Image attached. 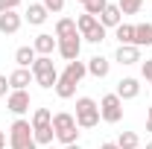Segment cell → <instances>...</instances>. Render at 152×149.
<instances>
[{
  "label": "cell",
  "mask_w": 152,
  "mask_h": 149,
  "mask_svg": "<svg viewBox=\"0 0 152 149\" xmlns=\"http://www.w3.org/2000/svg\"><path fill=\"white\" fill-rule=\"evenodd\" d=\"M53 131H56V140L61 146H70L79 143V126H76V117L67 111H56L53 114Z\"/></svg>",
  "instance_id": "obj_1"
},
{
  "label": "cell",
  "mask_w": 152,
  "mask_h": 149,
  "mask_svg": "<svg viewBox=\"0 0 152 149\" xmlns=\"http://www.w3.org/2000/svg\"><path fill=\"white\" fill-rule=\"evenodd\" d=\"M9 149H38L35 137H32V123L18 117L9 126Z\"/></svg>",
  "instance_id": "obj_2"
},
{
  "label": "cell",
  "mask_w": 152,
  "mask_h": 149,
  "mask_svg": "<svg viewBox=\"0 0 152 149\" xmlns=\"http://www.w3.org/2000/svg\"><path fill=\"white\" fill-rule=\"evenodd\" d=\"M76 126L79 129H96L99 126V102L91 96H79L76 99Z\"/></svg>",
  "instance_id": "obj_3"
},
{
  "label": "cell",
  "mask_w": 152,
  "mask_h": 149,
  "mask_svg": "<svg viewBox=\"0 0 152 149\" xmlns=\"http://www.w3.org/2000/svg\"><path fill=\"white\" fill-rule=\"evenodd\" d=\"M29 70H32L35 85H41L44 91L56 88V82H58V70H56V64H53V58H50V56H38V58H35V64H32Z\"/></svg>",
  "instance_id": "obj_4"
},
{
  "label": "cell",
  "mask_w": 152,
  "mask_h": 149,
  "mask_svg": "<svg viewBox=\"0 0 152 149\" xmlns=\"http://www.w3.org/2000/svg\"><path fill=\"white\" fill-rule=\"evenodd\" d=\"M99 120L102 123H120L123 120V99L117 93H105L99 99Z\"/></svg>",
  "instance_id": "obj_5"
},
{
  "label": "cell",
  "mask_w": 152,
  "mask_h": 149,
  "mask_svg": "<svg viewBox=\"0 0 152 149\" xmlns=\"http://www.w3.org/2000/svg\"><path fill=\"white\" fill-rule=\"evenodd\" d=\"M6 108L15 114V117H23V114L29 111V91H9Z\"/></svg>",
  "instance_id": "obj_6"
},
{
  "label": "cell",
  "mask_w": 152,
  "mask_h": 149,
  "mask_svg": "<svg viewBox=\"0 0 152 149\" xmlns=\"http://www.w3.org/2000/svg\"><path fill=\"white\" fill-rule=\"evenodd\" d=\"M56 53L64 61H76L79 58V53H82V35H76V38H64V41H58V47H56Z\"/></svg>",
  "instance_id": "obj_7"
},
{
  "label": "cell",
  "mask_w": 152,
  "mask_h": 149,
  "mask_svg": "<svg viewBox=\"0 0 152 149\" xmlns=\"http://www.w3.org/2000/svg\"><path fill=\"white\" fill-rule=\"evenodd\" d=\"M114 61H117V64H123V67L137 64V61H140V47H134V44H120V47H117V53H114Z\"/></svg>",
  "instance_id": "obj_8"
},
{
  "label": "cell",
  "mask_w": 152,
  "mask_h": 149,
  "mask_svg": "<svg viewBox=\"0 0 152 149\" xmlns=\"http://www.w3.org/2000/svg\"><path fill=\"white\" fill-rule=\"evenodd\" d=\"M114 93H117L123 102H126V99H134V96L140 93V82H137L134 76H123V79L117 82V91Z\"/></svg>",
  "instance_id": "obj_9"
},
{
  "label": "cell",
  "mask_w": 152,
  "mask_h": 149,
  "mask_svg": "<svg viewBox=\"0 0 152 149\" xmlns=\"http://www.w3.org/2000/svg\"><path fill=\"white\" fill-rule=\"evenodd\" d=\"M58 76H61V79H67L70 85H79V82L88 76V64H85V61H79V58H76V61H67L64 73H58Z\"/></svg>",
  "instance_id": "obj_10"
},
{
  "label": "cell",
  "mask_w": 152,
  "mask_h": 149,
  "mask_svg": "<svg viewBox=\"0 0 152 149\" xmlns=\"http://www.w3.org/2000/svg\"><path fill=\"white\" fill-rule=\"evenodd\" d=\"M47 18H50V12H47V6H44L41 0H38V3H29V6H26V12H23V20H26V23H32V26H41Z\"/></svg>",
  "instance_id": "obj_11"
},
{
  "label": "cell",
  "mask_w": 152,
  "mask_h": 149,
  "mask_svg": "<svg viewBox=\"0 0 152 149\" xmlns=\"http://www.w3.org/2000/svg\"><path fill=\"white\" fill-rule=\"evenodd\" d=\"M56 47H58V38L50 35V32H41V35H35V41H32V50H35L38 56H53Z\"/></svg>",
  "instance_id": "obj_12"
},
{
  "label": "cell",
  "mask_w": 152,
  "mask_h": 149,
  "mask_svg": "<svg viewBox=\"0 0 152 149\" xmlns=\"http://www.w3.org/2000/svg\"><path fill=\"white\" fill-rule=\"evenodd\" d=\"M29 82H35L29 67H15V70L9 73V88H12V91H26Z\"/></svg>",
  "instance_id": "obj_13"
},
{
  "label": "cell",
  "mask_w": 152,
  "mask_h": 149,
  "mask_svg": "<svg viewBox=\"0 0 152 149\" xmlns=\"http://www.w3.org/2000/svg\"><path fill=\"white\" fill-rule=\"evenodd\" d=\"M96 20H99L105 29H117V26L123 23V12H120V6H117V3H108V6H105V12H102Z\"/></svg>",
  "instance_id": "obj_14"
},
{
  "label": "cell",
  "mask_w": 152,
  "mask_h": 149,
  "mask_svg": "<svg viewBox=\"0 0 152 149\" xmlns=\"http://www.w3.org/2000/svg\"><path fill=\"white\" fill-rule=\"evenodd\" d=\"M85 64H88V73L94 76V79H105L108 70H111V61H108L105 56H94V58H88Z\"/></svg>",
  "instance_id": "obj_15"
},
{
  "label": "cell",
  "mask_w": 152,
  "mask_h": 149,
  "mask_svg": "<svg viewBox=\"0 0 152 149\" xmlns=\"http://www.w3.org/2000/svg\"><path fill=\"white\" fill-rule=\"evenodd\" d=\"M20 23H23V18H20L18 12H3L0 15V32L3 35H15L20 29Z\"/></svg>",
  "instance_id": "obj_16"
},
{
  "label": "cell",
  "mask_w": 152,
  "mask_h": 149,
  "mask_svg": "<svg viewBox=\"0 0 152 149\" xmlns=\"http://www.w3.org/2000/svg\"><path fill=\"white\" fill-rule=\"evenodd\" d=\"M53 35H56L58 41H64V38H76V35H79L76 20L73 18H58L56 20V32H53Z\"/></svg>",
  "instance_id": "obj_17"
},
{
  "label": "cell",
  "mask_w": 152,
  "mask_h": 149,
  "mask_svg": "<svg viewBox=\"0 0 152 149\" xmlns=\"http://www.w3.org/2000/svg\"><path fill=\"white\" fill-rule=\"evenodd\" d=\"M134 47H152V23H134Z\"/></svg>",
  "instance_id": "obj_18"
},
{
  "label": "cell",
  "mask_w": 152,
  "mask_h": 149,
  "mask_svg": "<svg viewBox=\"0 0 152 149\" xmlns=\"http://www.w3.org/2000/svg\"><path fill=\"white\" fill-rule=\"evenodd\" d=\"M35 58H38V53L32 50V44H29V47H18V50H15V64H18V67H32V64H35Z\"/></svg>",
  "instance_id": "obj_19"
},
{
  "label": "cell",
  "mask_w": 152,
  "mask_h": 149,
  "mask_svg": "<svg viewBox=\"0 0 152 149\" xmlns=\"http://www.w3.org/2000/svg\"><path fill=\"white\" fill-rule=\"evenodd\" d=\"M29 123H32V129L50 126V123H53V111H50V108H35V111H32V120H29Z\"/></svg>",
  "instance_id": "obj_20"
},
{
  "label": "cell",
  "mask_w": 152,
  "mask_h": 149,
  "mask_svg": "<svg viewBox=\"0 0 152 149\" xmlns=\"http://www.w3.org/2000/svg\"><path fill=\"white\" fill-rule=\"evenodd\" d=\"M53 91H56L58 99H73V96H76V85H70L67 79H61V76H58V82H56V88H53Z\"/></svg>",
  "instance_id": "obj_21"
},
{
  "label": "cell",
  "mask_w": 152,
  "mask_h": 149,
  "mask_svg": "<svg viewBox=\"0 0 152 149\" xmlns=\"http://www.w3.org/2000/svg\"><path fill=\"white\" fill-rule=\"evenodd\" d=\"M117 146H120V149H137V146H140V137H137V131H120V137H117Z\"/></svg>",
  "instance_id": "obj_22"
},
{
  "label": "cell",
  "mask_w": 152,
  "mask_h": 149,
  "mask_svg": "<svg viewBox=\"0 0 152 149\" xmlns=\"http://www.w3.org/2000/svg\"><path fill=\"white\" fill-rule=\"evenodd\" d=\"M114 38H117L120 44H132L134 41V23H120V26L114 29Z\"/></svg>",
  "instance_id": "obj_23"
},
{
  "label": "cell",
  "mask_w": 152,
  "mask_h": 149,
  "mask_svg": "<svg viewBox=\"0 0 152 149\" xmlns=\"http://www.w3.org/2000/svg\"><path fill=\"white\" fill-rule=\"evenodd\" d=\"M96 23H99V20H96L94 15H85V12H82V15L76 18V29H79V35H88V32L94 29Z\"/></svg>",
  "instance_id": "obj_24"
},
{
  "label": "cell",
  "mask_w": 152,
  "mask_h": 149,
  "mask_svg": "<svg viewBox=\"0 0 152 149\" xmlns=\"http://www.w3.org/2000/svg\"><path fill=\"white\" fill-rule=\"evenodd\" d=\"M105 35H108V29H105L102 23H96L88 35H82V41H88V44H102V41H105Z\"/></svg>",
  "instance_id": "obj_25"
},
{
  "label": "cell",
  "mask_w": 152,
  "mask_h": 149,
  "mask_svg": "<svg viewBox=\"0 0 152 149\" xmlns=\"http://www.w3.org/2000/svg\"><path fill=\"white\" fill-rule=\"evenodd\" d=\"M82 6H85V15H94V18H99V15L105 12V6H108V0H85Z\"/></svg>",
  "instance_id": "obj_26"
},
{
  "label": "cell",
  "mask_w": 152,
  "mask_h": 149,
  "mask_svg": "<svg viewBox=\"0 0 152 149\" xmlns=\"http://www.w3.org/2000/svg\"><path fill=\"white\" fill-rule=\"evenodd\" d=\"M117 6H120L123 15H137L140 6H143V0H117Z\"/></svg>",
  "instance_id": "obj_27"
},
{
  "label": "cell",
  "mask_w": 152,
  "mask_h": 149,
  "mask_svg": "<svg viewBox=\"0 0 152 149\" xmlns=\"http://www.w3.org/2000/svg\"><path fill=\"white\" fill-rule=\"evenodd\" d=\"M18 6H20V0H0V15L3 12H15Z\"/></svg>",
  "instance_id": "obj_28"
},
{
  "label": "cell",
  "mask_w": 152,
  "mask_h": 149,
  "mask_svg": "<svg viewBox=\"0 0 152 149\" xmlns=\"http://www.w3.org/2000/svg\"><path fill=\"white\" fill-rule=\"evenodd\" d=\"M44 6H47V12H61L64 9V0H41Z\"/></svg>",
  "instance_id": "obj_29"
},
{
  "label": "cell",
  "mask_w": 152,
  "mask_h": 149,
  "mask_svg": "<svg viewBox=\"0 0 152 149\" xmlns=\"http://www.w3.org/2000/svg\"><path fill=\"white\" fill-rule=\"evenodd\" d=\"M140 73H143V79H146V82L152 85V58H146V61L140 64Z\"/></svg>",
  "instance_id": "obj_30"
},
{
  "label": "cell",
  "mask_w": 152,
  "mask_h": 149,
  "mask_svg": "<svg viewBox=\"0 0 152 149\" xmlns=\"http://www.w3.org/2000/svg\"><path fill=\"white\" fill-rule=\"evenodd\" d=\"M9 91H12V88H9V76L0 73V96H9Z\"/></svg>",
  "instance_id": "obj_31"
},
{
  "label": "cell",
  "mask_w": 152,
  "mask_h": 149,
  "mask_svg": "<svg viewBox=\"0 0 152 149\" xmlns=\"http://www.w3.org/2000/svg\"><path fill=\"white\" fill-rule=\"evenodd\" d=\"M146 131H152V105L146 108Z\"/></svg>",
  "instance_id": "obj_32"
},
{
  "label": "cell",
  "mask_w": 152,
  "mask_h": 149,
  "mask_svg": "<svg viewBox=\"0 0 152 149\" xmlns=\"http://www.w3.org/2000/svg\"><path fill=\"white\" fill-rule=\"evenodd\" d=\"M0 149H6V131L0 129Z\"/></svg>",
  "instance_id": "obj_33"
},
{
  "label": "cell",
  "mask_w": 152,
  "mask_h": 149,
  "mask_svg": "<svg viewBox=\"0 0 152 149\" xmlns=\"http://www.w3.org/2000/svg\"><path fill=\"white\" fill-rule=\"evenodd\" d=\"M99 149H120L117 143H99Z\"/></svg>",
  "instance_id": "obj_34"
},
{
  "label": "cell",
  "mask_w": 152,
  "mask_h": 149,
  "mask_svg": "<svg viewBox=\"0 0 152 149\" xmlns=\"http://www.w3.org/2000/svg\"><path fill=\"white\" fill-rule=\"evenodd\" d=\"M64 149H82V146H79V143H70V146H64Z\"/></svg>",
  "instance_id": "obj_35"
},
{
  "label": "cell",
  "mask_w": 152,
  "mask_h": 149,
  "mask_svg": "<svg viewBox=\"0 0 152 149\" xmlns=\"http://www.w3.org/2000/svg\"><path fill=\"white\" fill-rule=\"evenodd\" d=\"M146 149H152V140H149V143H146Z\"/></svg>",
  "instance_id": "obj_36"
},
{
  "label": "cell",
  "mask_w": 152,
  "mask_h": 149,
  "mask_svg": "<svg viewBox=\"0 0 152 149\" xmlns=\"http://www.w3.org/2000/svg\"><path fill=\"white\" fill-rule=\"evenodd\" d=\"M41 149H56V146H41Z\"/></svg>",
  "instance_id": "obj_37"
},
{
  "label": "cell",
  "mask_w": 152,
  "mask_h": 149,
  "mask_svg": "<svg viewBox=\"0 0 152 149\" xmlns=\"http://www.w3.org/2000/svg\"><path fill=\"white\" fill-rule=\"evenodd\" d=\"M79 3H85V0H79Z\"/></svg>",
  "instance_id": "obj_38"
}]
</instances>
